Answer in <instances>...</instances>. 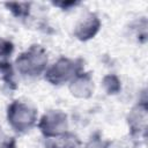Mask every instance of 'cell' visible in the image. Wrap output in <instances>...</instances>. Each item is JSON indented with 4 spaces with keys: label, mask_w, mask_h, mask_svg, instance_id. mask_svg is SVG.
Listing matches in <instances>:
<instances>
[{
    "label": "cell",
    "mask_w": 148,
    "mask_h": 148,
    "mask_svg": "<svg viewBox=\"0 0 148 148\" xmlns=\"http://www.w3.org/2000/svg\"><path fill=\"white\" fill-rule=\"evenodd\" d=\"M102 22L98 15L94 12H86L75 23L73 35L80 42L92 39L101 30Z\"/></svg>",
    "instance_id": "cell-6"
},
{
    "label": "cell",
    "mask_w": 148,
    "mask_h": 148,
    "mask_svg": "<svg viewBox=\"0 0 148 148\" xmlns=\"http://www.w3.org/2000/svg\"><path fill=\"white\" fill-rule=\"evenodd\" d=\"M37 127L45 139L59 136L68 131L67 113L59 109H50L38 119Z\"/></svg>",
    "instance_id": "cell-4"
},
{
    "label": "cell",
    "mask_w": 148,
    "mask_h": 148,
    "mask_svg": "<svg viewBox=\"0 0 148 148\" xmlns=\"http://www.w3.org/2000/svg\"><path fill=\"white\" fill-rule=\"evenodd\" d=\"M44 148H82V141L76 134L67 131L59 136L45 139Z\"/></svg>",
    "instance_id": "cell-8"
},
{
    "label": "cell",
    "mask_w": 148,
    "mask_h": 148,
    "mask_svg": "<svg viewBox=\"0 0 148 148\" xmlns=\"http://www.w3.org/2000/svg\"><path fill=\"white\" fill-rule=\"evenodd\" d=\"M49 66L46 49L40 44H32L25 51L21 52L15 61V69L25 77H38L44 75Z\"/></svg>",
    "instance_id": "cell-1"
},
{
    "label": "cell",
    "mask_w": 148,
    "mask_h": 148,
    "mask_svg": "<svg viewBox=\"0 0 148 148\" xmlns=\"http://www.w3.org/2000/svg\"><path fill=\"white\" fill-rule=\"evenodd\" d=\"M127 126L132 139H145L148 123V104L147 99H140L128 112Z\"/></svg>",
    "instance_id": "cell-5"
},
{
    "label": "cell",
    "mask_w": 148,
    "mask_h": 148,
    "mask_svg": "<svg viewBox=\"0 0 148 148\" xmlns=\"http://www.w3.org/2000/svg\"><path fill=\"white\" fill-rule=\"evenodd\" d=\"M52 5L56 6V7H59L60 9L68 10L72 7H75V6L80 5V2H75V1H66V2H64V1H60V2H52Z\"/></svg>",
    "instance_id": "cell-12"
},
{
    "label": "cell",
    "mask_w": 148,
    "mask_h": 148,
    "mask_svg": "<svg viewBox=\"0 0 148 148\" xmlns=\"http://www.w3.org/2000/svg\"><path fill=\"white\" fill-rule=\"evenodd\" d=\"M6 119L14 132L18 134H24L31 131L35 126H37L38 111L29 102L22 99H14L7 106Z\"/></svg>",
    "instance_id": "cell-2"
},
{
    "label": "cell",
    "mask_w": 148,
    "mask_h": 148,
    "mask_svg": "<svg viewBox=\"0 0 148 148\" xmlns=\"http://www.w3.org/2000/svg\"><path fill=\"white\" fill-rule=\"evenodd\" d=\"M0 133H1V127H0Z\"/></svg>",
    "instance_id": "cell-14"
},
{
    "label": "cell",
    "mask_w": 148,
    "mask_h": 148,
    "mask_svg": "<svg viewBox=\"0 0 148 148\" xmlns=\"http://www.w3.org/2000/svg\"><path fill=\"white\" fill-rule=\"evenodd\" d=\"M68 90L72 96L80 99H88L94 95L95 83L90 72L82 71L68 82Z\"/></svg>",
    "instance_id": "cell-7"
},
{
    "label": "cell",
    "mask_w": 148,
    "mask_h": 148,
    "mask_svg": "<svg viewBox=\"0 0 148 148\" xmlns=\"http://www.w3.org/2000/svg\"><path fill=\"white\" fill-rule=\"evenodd\" d=\"M5 6L16 18L24 21L28 20L30 16V10H31L30 2H6Z\"/></svg>",
    "instance_id": "cell-9"
},
{
    "label": "cell",
    "mask_w": 148,
    "mask_h": 148,
    "mask_svg": "<svg viewBox=\"0 0 148 148\" xmlns=\"http://www.w3.org/2000/svg\"><path fill=\"white\" fill-rule=\"evenodd\" d=\"M14 52V44L12 40L0 36V59L9 58Z\"/></svg>",
    "instance_id": "cell-11"
},
{
    "label": "cell",
    "mask_w": 148,
    "mask_h": 148,
    "mask_svg": "<svg viewBox=\"0 0 148 148\" xmlns=\"http://www.w3.org/2000/svg\"><path fill=\"white\" fill-rule=\"evenodd\" d=\"M102 86L108 95H116L121 90L120 79L116 74H106L102 80Z\"/></svg>",
    "instance_id": "cell-10"
},
{
    "label": "cell",
    "mask_w": 148,
    "mask_h": 148,
    "mask_svg": "<svg viewBox=\"0 0 148 148\" xmlns=\"http://www.w3.org/2000/svg\"><path fill=\"white\" fill-rule=\"evenodd\" d=\"M84 71L83 60L81 58L60 57L52 65L47 66L44 79L52 86H61L68 83L76 74Z\"/></svg>",
    "instance_id": "cell-3"
},
{
    "label": "cell",
    "mask_w": 148,
    "mask_h": 148,
    "mask_svg": "<svg viewBox=\"0 0 148 148\" xmlns=\"http://www.w3.org/2000/svg\"><path fill=\"white\" fill-rule=\"evenodd\" d=\"M0 148H16V141L14 138H10L8 140H6L5 142L1 143Z\"/></svg>",
    "instance_id": "cell-13"
}]
</instances>
